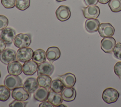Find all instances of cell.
Wrapping results in <instances>:
<instances>
[{"mask_svg": "<svg viewBox=\"0 0 121 107\" xmlns=\"http://www.w3.org/2000/svg\"><path fill=\"white\" fill-rule=\"evenodd\" d=\"M83 1L86 5L87 6L90 5H95L98 2V0H83Z\"/></svg>", "mask_w": 121, "mask_h": 107, "instance_id": "cell-33", "label": "cell"}, {"mask_svg": "<svg viewBox=\"0 0 121 107\" xmlns=\"http://www.w3.org/2000/svg\"><path fill=\"white\" fill-rule=\"evenodd\" d=\"M16 36L14 29L10 27H6L1 30L0 34V38L2 39L6 44L10 45Z\"/></svg>", "mask_w": 121, "mask_h": 107, "instance_id": "cell-7", "label": "cell"}, {"mask_svg": "<svg viewBox=\"0 0 121 107\" xmlns=\"http://www.w3.org/2000/svg\"><path fill=\"white\" fill-rule=\"evenodd\" d=\"M4 85L10 91L20 87L22 85V81L18 75L9 74L6 76L4 81Z\"/></svg>", "mask_w": 121, "mask_h": 107, "instance_id": "cell-3", "label": "cell"}, {"mask_svg": "<svg viewBox=\"0 0 121 107\" xmlns=\"http://www.w3.org/2000/svg\"><path fill=\"white\" fill-rule=\"evenodd\" d=\"M0 77H1V74H0Z\"/></svg>", "mask_w": 121, "mask_h": 107, "instance_id": "cell-39", "label": "cell"}, {"mask_svg": "<svg viewBox=\"0 0 121 107\" xmlns=\"http://www.w3.org/2000/svg\"><path fill=\"white\" fill-rule=\"evenodd\" d=\"M38 84L36 78H27L23 84V87L30 93H33L38 88Z\"/></svg>", "mask_w": 121, "mask_h": 107, "instance_id": "cell-19", "label": "cell"}, {"mask_svg": "<svg viewBox=\"0 0 121 107\" xmlns=\"http://www.w3.org/2000/svg\"><path fill=\"white\" fill-rule=\"evenodd\" d=\"M9 24V20L8 18L2 15H0V30L7 27Z\"/></svg>", "mask_w": 121, "mask_h": 107, "instance_id": "cell-30", "label": "cell"}, {"mask_svg": "<svg viewBox=\"0 0 121 107\" xmlns=\"http://www.w3.org/2000/svg\"><path fill=\"white\" fill-rule=\"evenodd\" d=\"M47 100L54 107H57L60 105L63 101L61 94H59V93L54 92L51 89L49 91Z\"/></svg>", "mask_w": 121, "mask_h": 107, "instance_id": "cell-21", "label": "cell"}, {"mask_svg": "<svg viewBox=\"0 0 121 107\" xmlns=\"http://www.w3.org/2000/svg\"><path fill=\"white\" fill-rule=\"evenodd\" d=\"M1 3L6 8H12L15 6L16 0H1Z\"/></svg>", "mask_w": 121, "mask_h": 107, "instance_id": "cell-29", "label": "cell"}, {"mask_svg": "<svg viewBox=\"0 0 121 107\" xmlns=\"http://www.w3.org/2000/svg\"><path fill=\"white\" fill-rule=\"evenodd\" d=\"M98 31L102 37H112L114 33L115 29L110 23H102L99 25Z\"/></svg>", "mask_w": 121, "mask_h": 107, "instance_id": "cell-10", "label": "cell"}, {"mask_svg": "<svg viewBox=\"0 0 121 107\" xmlns=\"http://www.w3.org/2000/svg\"><path fill=\"white\" fill-rule=\"evenodd\" d=\"M57 107H66V106H65V105H64L63 104H60V105H58V106H57Z\"/></svg>", "mask_w": 121, "mask_h": 107, "instance_id": "cell-37", "label": "cell"}, {"mask_svg": "<svg viewBox=\"0 0 121 107\" xmlns=\"http://www.w3.org/2000/svg\"><path fill=\"white\" fill-rule=\"evenodd\" d=\"M10 90L7 88L5 85H0V101H6L10 97Z\"/></svg>", "mask_w": 121, "mask_h": 107, "instance_id": "cell-25", "label": "cell"}, {"mask_svg": "<svg viewBox=\"0 0 121 107\" xmlns=\"http://www.w3.org/2000/svg\"><path fill=\"white\" fill-rule=\"evenodd\" d=\"M31 41V36L30 34L20 33L16 36L13 43L16 47L20 49L28 47Z\"/></svg>", "mask_w": 121, "mask_h": 107, "instance_id": "cell-1", "label": "cell"}, {"mask_svg": "<svg viewBox=\"0 0 121 107\" xmlns=\"http://www.w3.org/2000/svg\"><path fill=\"white\" fill-rule=\"evenodd\" d=\"M48 94L49 91H48V89L40 87L35 91L33 96L36 100L40 102H43L46 101L48 99Z\"/></svg>", "mask_w": 121, "mask_h": 107, "instance_id": "cell-20", "label": "cell"}, {"mask_svg": "<svg viewBox=\"0 0 121 107\" xmlns=\"http://www.w3.org/2000/svg\"><path fill=\"white\" fill-rule=\"evenodd\" d=\"M6 47V44L5 42L0 38V54L4 50Z\"/></svg>", "mask_w": 121, "mask_h": 107, "instance_id": "cell-35", "label": "cell"}, {"mask_svg": "<svg viewBox=\"0 0 121 107\" xmlns=\"http://www.w3.org/2000/svg\"><path fill=\"white\" fill-rule=\"evenodd\" d=\"M7 69L9 74L14 75H18L23 72L22 66L21 63L17 60L9 64Z\"/></svg>", "mask_w": 121, "mask_h": 107, "instance_id": "cell-17", "label": "cell"}, {"mask_svg": "<svg viewBox=\"0 0 121 107\" xmlns=\"http://www.w3.org/2000/svg\"><path fill=\"white\" fill-rule=\"evenodd\" d=\"M46 56L48 61L52 63L60 58V51L57 47H50L47 49L46 51Z\"/></svg>", "mask_w": 121, "mask_h": 107, "instance_id": "cell-16", "label": "cell"}, {"mask_svg": "<svg viewBox=\"0 0 121 107\" xmlns=\"http://www.w3.org/2000/svg\"><path fill=\"white\" fill-rule=\"evenodd\" d=\"M34 51L28 47L18 49L16 52V57L18 61L21 62H25L30 60L32 58Z\"/></svg>", "mask_w": 121, "mask_h": 107, "instance_id": "cell-4", "label": "cell"}, {"mask_svg": "<svg viewBox=\"0 0 121 107\" xmlns=\"http://www.w3.org/2000/svg\"><path fill=\"white\" fill-rule=\"evenodd\" d=\"M30 5V0H16L15 6L19 10L24 11L28 8Z\"/></svg>", "mask_w": 121, "mask_h": 107, "instance_id": "cell-27", "label": "cell"}, {"mask_svg": "<svg viewBox=\"0 0 121 107\" xmlns=\"http://www.w3.org/2000/svg\"><path fill=\"white\" fill-rule=\"evenodd\" d=\"M46 52L42 49H37L34 51L32 60L39 65L46 61Z\"/></svg>", "mask_w": 121, "mask_h": 107, "instance_id": "cell-22", "label": "cell"}, {"mask_svg": "<svg viewBox=\"0 0 121 107\" xmlns=\"http://www.w3.org/2000/svg\"><path fill=\"white\" fill-rule=\"evenodd\" d=\"M119 97L118 91L112 88L105 89L103 93L102 98L103 100L107 104H111L116 102Z\"/></svg>", "mask_w": 121, "mask_h": 107, "instance_id": "cell-2", "label": "cell"}, {"mask_svg": "<svg viewBox=\"0 0 121 107\" xmlns=\"http://www.w3.org/2000/svg\"><path fill=\"white\" fill-rule=\"evenodd\" d=\"M64 86L62 82L59 79L54 80L52 81L50 88L57 93H60L64 89Z\"/></svg>", "mask_w": 121, "mask_h": 107, "instance_id": "cell-24", "label": "cell"}, {"mask_svg": "<svg viewBox=\"0 0 121 107\" xmlns=\"http://www.w3.org/2000/svg\"><path fill=\"white\" fill-rule=\"evenodd\" d=\"M13 99L21 101H25L30 98V93L23 87H19L13 90L11 93Z\"/></svg>", "mask_w": 121, "mask_h": 107, "instance_id": "cell-6", "label": "cell"}, {"mask_svg": "<svg viewBox=\"0 0 121 107\" xmlns=\"http://www.w3.org/2000/svg\"><path fill=\"white\" fill-rule=\"evenodd\" d=\"M114 72L121 81V61L118 62L115 65L113 68Z\"/></svg>", "mask_w": 121, "mask_h": 107, "instance_id": "cell-32", "label": "cell"}, {"mask_svg": "<svg viewBox=\"0 0 121 107\" xmlns=\"http://www.w3.org/2000/svg\"><path fill=\"white\" fill-rule=\"evenodd\" d=\"M108 5L111 11L113 12L121 11V0H110Z\"/></svg>", "mask_w": 121, "mask_h": 107, "instance_id": "cell-26", "label": "cell"}, {"mask_svg": "<svg viewBox=\"0 0 121 107\" xmlns=\"http://www.w3.org/2000/svg\"><path fill=\"white\" fill-rule=\"evenodd\" d=\"M57 18L61 22L68 20L71 16L69 8L65 5H61L55 11Z\"/></svg>", "mask_w": 121, "mask_h": 107, "instance_id": "cell-11", "label": "cell"}, {"mask_svg": "<svg viewBox=\"0 0 121 107\" xmlns=\"http://www.w3.org/2000/svg\"><path fill=\"white\" fill-rule=\"evenodd\" d=\"M110 0H98V2L101 4H107V3H108L109 2Z\"/></svg>", "mask_w": 121, "mask_h": 107, "instance_id": "cell-36", "label": "cell"}, {"mask_svg": "<svg viewBox=\"0 0 121 107\" xmlns=\"http://www.w3.org/2000/svg\"><path fill=\"white\" fill-rule=\"evenodd\" d=\"M38 65L33 60L25 62L22 66L23 73L26 75H32L37 70Z\"/></svg>", "mask_w": 121, "mask_h": 107, "instance_id": "cell-13", "label": "cell"}, {"mask_svg": "<svg viewBox=\"0 0 121 107\" xmlns=\"http://www.w3.org/2000/svg\"><path fill=\"white\" fill-rule=\"evenodd\" d=\"M16 59V52L13 49H6L0 54V60L5 65H8Z\"/></svg>", "mask_w": 121, "mask_h": 107, "instance_id": "cell-5", "label": "cell"}, {"mask_svg": "<svg viewBox=\"0 0 121 107\" xmlns=\"http://www.w3.org/2000/svg\"><path fill=\"white\" fill-rule=\"evenodd\" d=\"M83 14L86 18H96L100 14V9L95 5L88 6L82 8Z\"/></svg>", "mask_w": 121, "mask_h": 107, "instance_id": "cell-9", "label": "cell"}, {"mask_svg": "<svg viewBox=\"0 0 121 107\" xmlns=\"http://www.w3.org/2000/svg\"><path fill=\"white\" fill-rule=\"evenodd\" d=\"M36 80L38 86L40 87L45 88L48 90L50 88L52 82V79L50 76L47 75H38Z\"/></svg>", "mask_w": 121, "mask_h": 107, "instance_id": "cell-23", "label": "cell"}, {"mask_svg": "<svg viewBox=\"0 0 121 107\" xmlns=\"http://www.w3.org/2000/svg\"><path fill=\"white\" fill-rule=\"evenodd\" d=\"M54 69V66L52 63L45 61L38 65L37 70V75H47L51 76L53 72Z\"/></svg>", "mask_w": 121, "mask_h": 107, "instance_id": "cell-12", "label": "cell"}, {"mask_svg": "<svg viewBox=\"0 0 121 107\" xmlns=\"http://www.w3.org/2000/svg\"><path fill=\"white\" fill-rule=\"evenodd\" d=\"M56 1H57V2H62V1H65L66 0H55Z\"/></svg>", "mask_w": 121, "mask_h": 107, "instance_id": "cell-38", "label": "cell"}, {"mask_svg": "<svg viewBox=\"0 0 121 107\" xmlns=\"http://www.w3.org/2000/svg\"><path fill=\"white\" fill-rule=\"evenodd\" d=\"M28 102L21 101L17 100H14L9 104L10 107H25L26 106Z\"/></svg>", "mask_w": 121, "mask_h": 107, "instance_id": "cell-31", "label": "cell"}, {"mask_svg": "<svg viewBox=\"0 0 121 107\" xmlns=\"http://www.w3.org/2000/svg\"><path fill=\"white\" fill-rule=\"evenodd\" d=\"M116 45V41L112 37H104L101 41V49L106 53H111Z\"/></svg>", "mask_w": 121, "mask_h": 107, "instance_id": "cell-8", "label": "cell"}, {"mask_svg": "<svg viewBox=\"0 0 121 107\" xmlns=\"http://www.w3.org/2000/svg\"><path fill=\"white\" fill-rule=\"evenodd\" d=\"M61 95L64 101L69 102L73 101L76 97V91L72 87H65L61 91Z\"/></svg>", "mask_w": 121, "mask_h": 107, "instance_id": "cell-15", "label": "cell"}, {"mask_svg": "<svg viewBox=\"0 0 121 107\" xmlns=\"http://www.w3.org/2000/svg\"><path fill=\"white\" fill-rule=\"evenodd\" d=\"M112 52L114 57L118 59L121 60V43L118 42L116 44Z\"/></svg>", "mask_w": 121, "mask_h": 107, "instance_id": "cell-28", "label": "cell"}, {"mask_svg": "<svg viewBox=\"0 0 121 107\" xmlns=\"http://www.w3.org/2000/svg\"><path fill=\"white\" fill-rule=\"evenodd\" d=\"M59 79L63 83L64 87H72L76 82L75 75L70 73H67L61 75H58Z\"/></svg>", "mask_w": 121, "mask_h": 107, "instance_id": "cell-14", "label": "cell"}, {"mask_svg": "<svg viewBox=\"0 0 121 107\" xmlns=\"http://www.w3.org/2000/svg\"><path fill=\"white\" fill-rule=\"evenodd\" d=\"M100 25V22L98 19L96 18H89L86 21L85 26L88 32L93 33L98 31Z\"/></svg>", "mask_w": 121, "mask_h": 107, "instance_id": "cell-18", "label": "cell"}, {"mask_svg": "<svg viewBox=\"0 0 121 107\" xmlns=\"http://www.w3.org/2000/svg\"><path fill=\"white\" fill-rule=\"evenodd\" d=\"M54 107L52 103H51L50 102L44 101L42 102L41 104H39V107Z\"/></svg>", "mask_w": 121, "mask_h": 107, "instance_id": "cell-34", "label": "cell"}]
</instances>
